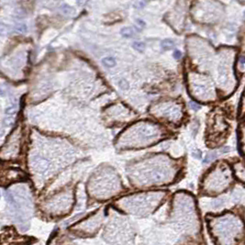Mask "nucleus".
I'll list each match as a JSON object with an SVG mask.
<instances>
[{"label": "nucleus", "mask_w": 245, "mask_h": 245, "mask_svg": "<svg viewBox=\"0 0 245 245\" xmlns=\"http://www.w3.org/2000/svg\"><path fill=\"white\" fill-rule=\"evenodd\" d=\"M193 155H194L196 158H200V157H201V153H200V151H196V152L193 153Z\"/></svg>", "instance_id": "16"}, {"label": "nucleus", "mask_w": 245, "mask_h": 245, "mask_svg": "<svg viewBox=\"0 0 245 245\" xmlns=\"http://www.w3.org/2000/svg\"><path fill=\"white\" fill-rule=\"evenodd\" d=\"M119 86L121 89H128V87H129V84H128L125 80H121L119 84Z\"/></svg>", "instance_id": "12"}, {"label": "nucleus", "mask_w": 245, "mask_h": 245, "mask_svg": "<svg viewBox=\"0 0 245 245\" xmlns=\"http://www.w3.org/2000/svg\"><path fill=\"white\" fill-rule=\"evenodd\" d=\"M61 9H62V11L65 13V14H67V15H71V14H74V9L72 7H70V6H68V5H65V4H63L62 6V7H61Z\"/></svg>", "instance_id": "5"}, {"label": "nucleus", "mask_w": 245, "mask_h": 245, "mask_svg": "<svg viewBox=\"0 0 245 245\" xmlns=\"http://www.w3.org/2000/svg\"><path fill=\"white\" fill-rule=\"evenodd\" d=\"M133 48L137 50L138 51H143L145 49V45L143 42H134L133 43Z\"/></svg>", "instance_id": "8"}, {"label": "nucleus", "mask_w": 245, "mask_h": 245, "mask_svg": "<svg viewBox=\"0 0 245 245\" xmlns=\"http://www.w3.org/2000/svg\"><path fill=\"white\" fill-rule=\"evenodd\" d=\"M16 112H17V108L15 106H9V108L7 109L6 115L7 116H15Z\"/></svg>", "instance_id": "10"}, {"label": "nucleus", "mask_w": 245, "mask_h": 245, "mask_svg": "<svg viewBox=\"0 0 245 245\" xmlns=\"http://www.w3.org/2000/svg\"><path fill=\"white\" fill-rule=\"evenodd\" d=\"M17 29H18V31H20V32H22V31L24 32V31H26V27H25L24 25H20V26H18Z\"/></svg>", "instance_id": "14"}, {"label": "nucleus", "mask_w": 245, "mask_h": 245, "mask_svg": "<svg viewBox=\"0 0 245 245\" xmlns=\"http://www.w3.org/2000/svg\"><path fill=\"white\" fill-rule=\"evenodd\" d=\"M102 63L106 67H113L116 65V61L112 57H106L102 60Z\"/></svg>", "instance_id": "3"}, {"label": "nucleus", "mask_w": 245, "mask_h": 245, "mask_svg": "<svg viewBox=\"0 0 245 245\" xmlns=\"http://www.w3.org/2000/svg\"><path fill=\"white\" fill-rule=\"evenodd\" d=\"M174 41L171 40H164L162 41V47L164 49V50H171L174 48Z\"/></svg>", "instance_id": "4"}, {"label": "nucleus", "mask_w": 245, "mask_h": 245, "mask_svg": "<svg viewBox=\"0 0 245 245\" xmlns=\"http://www.w3.org/2000/svg\"><path fill=\"white\" fill-rule=\"evenodd\" d=\"M217 156H218L217 152H212V153H209L207 155L206 159H205V163H209V162L213 161V160H214L215 158H217Z\"/></svg>", "instance_id": "9"}, {"label": "nucleus", "mask_w": 245, "mask_h": 245, "mask_svg": "<svg viewBox=\"0 0 245 245\" xmlns=\"http://www.w3.org/2000/svg\"><path fill=\"white\" fill-rule=\"evenodd\" d=\"M164 178V175L160 172H155L153 175V180L154 182H160V181H162Z\"/></svg>", "instance_id": "11"}, {"label": "nucleus", "mask_w": 245, "mask_h": 245, "mask_svg": "<svg viewBox=\"0 0 245 245\" xmlns=\"http://www.w3.org/2000/svg\"><path fill=\"white\" fill-rule=\"evenodd\" d=\"M34 167L39 172H45L49 167V163L42 158H37L34 161Z\"/></svg>", "instance_id": "2"}, {"label": "nucleus", "mask_w": 245, "mask_h": 245, "mask_svg": "<svg viewBox=\"0 0 245 245\" xmlns=\"http://www.w3.org/2000/svg\"><path fill=\"white\" fill-rule=\"evenodd\" d=\"M181 51H175V53H174V56H175V58H176V59H180V57H181Z\"/></svg>", "instance_id": "13"}, {"label": "nucleus", "mask_w": 245, "mask_h": 245, "mask_svg": "<svg viewBox=\"0 0 245 245\" xmlns=\"http://www.w3.org/2000/svg\"><path fill=\"white\" fill-rule=\"evenodd\" d=\"M15 120H16L15 116H7L6 118H5L4 123H5V125H7V126H11V125L14 124Z\"/></svg>", "instance_id": "7"}, {"label": "nucleus", "mask_w": 245, "mask_h": 245, "mask_svg": "<svg viewBox=\"0 0 245 245\" xmlns=\"http://www.w3.org/2000/svg\"><path fill=\"white\" fill-rule=\"evenodd\" d=\"M237 230H241V228H237V222L230 220V217H228L219 221L215 231L220 237H223V242L230 243L233 240L232 236L237 233Z\"/></svg>", "instance_id": "1"}, {"label": "nucleus", "mask_w": 245, "mask_h": 245, "mask_svg": "<svg viewBox=\"0 0 245 245\" xmlns=\"http://www.w3.org/2000/svg\"><path fill=\"white\" fill-rule=\"evenodd\" d=\"M121 35L127 38H131L133 36V30L131 28H124L121 29Z\"/></svg>", "instance_id": "6"}, {"label": "nucleus", "mask_w": 245, "mask_h": 245, "mask_svg": "<svg viewBox=\"0 0 245 245\" xmlns=\"http://www.w3.org/2000/svg\"><path fill=\"white\" fill-rule=\"evenodd\" d=\"M190 106L192 109H198L199 108H200V106H198V105H197V104H195V103H190Z\"/></svg>", "instance_id": "15"}]
</instances>
